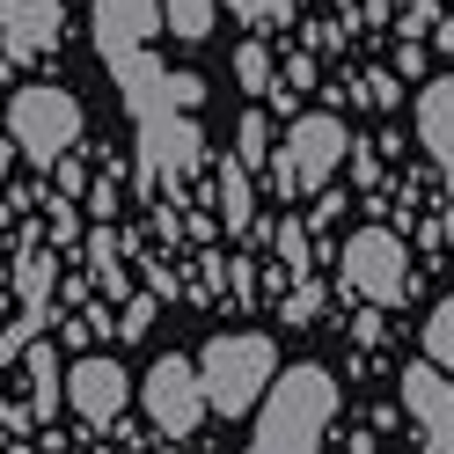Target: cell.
<instances>
[{
  "label": "cell",
  "mask_w": 454,
  "mask_h": 454,
  "mask_svg": "<svg viewBox=\"0 0 454 454\" xmlns=\"http://www.w3.org/2000/svg\"><path fill=\"white\" fill-rule=\"evenodd\" d=\"M330 418H337L330 366L301 359V366H286V374H271L264 403H257V440H249L242 454H323Z\"/></svg>",
  "instance_id": "1"
},
{
  "label": "cell",
  "mask_w": 454,
  "mask_h": 454,
  "mask_svg": "<svg viewBox=\"0 0 454 454\" xmlns=\"http://www.w3.org/2000/svg\"><path fill=\"white\" fill-rule=\"evenodd\" d=\"M278 374V345L264 330H227L213 337L206 352H198V381H206V403L220 418H242V411H257L264 403V388Z\"/></svg>",
  "instance_id": "2"
},
{
  "label": "cell",
  "mask_w": 454,
  "mask_h": 454,
  "mask_svg": "<svg viewBox=\"0 0 454 454\" xmlns=\"http://www.w3.org/2000/svg\"><path fill=\"white\" fill-rule=\"evenodd\" d=\"M352 154V132L337 110H308L286 125V147H271V191L278 198H316Z\"/></svg>",
  "instance_id": "3"
},
{
  "label": "cell",
  "mask_w": 454,
  "mask_h": 454,
  "mask_svg": "<svg viewBox=\"0 0 454 454\" xmlns=\"http://www.w3.org/2000/svg\"><path fill=\"white\" fill-rule=\"evenodd\" d=\"M81 103L74 89H51V81H30V89H15L8 96V147H22L37 168H51L59 154L81 147Z\"/></svg>",
  "instance_id": "4"
},
{
  "label": "cell",
  "mask_w": 454,
  "mask_h": 454,
  "mask_svg": "<svg viewBox=\"0 0 454 454\" xmlns=\"http://www.w3.org/2000/svg\"><path fill=\"white\" fill-rule=\"evenodd\" d=\"M337 271H345V294L374 301V308H403L411 286H418L411 249H403V235H388V227H359V235H345Z\"/></svg>",
  "instance_id": "5"
},
{
  "label": "cell",
  "mask_w": 454,
  "mask_h": 454,
  "mask_svg": "<svg viewBox=\"0 0 454 454\" xmlns=\"http://www.w3.org/2000/svg\"><path fill=\"white\" fill-rule=\"evenodd\" d=\"M139 411H147V425L154 433H168V440H191L198 425L213 418V403H206V381H198V359H176V352H161L147 374H139Z\"/></svg>",
  "instance_id": "6"
},
{
  "label": "cell",
  "mask_w": 454,
  "mask_h": 454,
  "mask_svg": "<svg viewBox=\"0 0 454 454\" xmlns=\"http://www.w3.org/2000/svg\"><path fill=\"white\" fill-rule=\"evenodd\" d=\"M206 168V132L191 110H147L139 118V191H176L184 176Z\"/></svg>",
  "instance_id": "7"
},
{
  "label": "cell",
  "mask_w": 454,
  "mask_h": 454,
  "mask_svg": "<svg viewBox=\"0 0 454 454\" xmlns=\"http://www.w3.org/2000/svg\"><path fill=\"white\" fill-rule=\"evenodd\" d=\"M67 403H74V418L89 433H110L125 418V403H132V374L118 366V352H81L67 366Z\"/></svg>",
  "instance_id": "8"
},
{
  "label": "cell",
  "mask_w": 454,
  "mask_h": 454,
  "mask_svg": "<svg viewBox=\"0 0 454 454\" xmlns=\"http://www.w3.org/2000/svg\"><path fill=\"white\" fill-rule=\"evenodd\" d=\"M403 411L418 418V433H425L433 454H454V374L440 359L403 366Z\"/></svg>",
  "instance_id": "9"
},
{
  "label": "cell",
  "mask_w": 454,
  "mask_h": 454,
  "mask_svg": "<svg viewBox=\"0 0 454 454\" xmlns=\"http://www.w3.org/2000/svg\"><path fill=\"white\" fill-rule=\"evenodd\" d=\"M154 37H161V0H96V51H103V67L147 51Z\"/></svg>",
  "instance_id": "10"
},
{
  "label": "cell",
  "mask_w": 454,
  "mask_h": 454,
  "mask_svg": "<svg viewBox=\"0 0 454 454\" xmlns=\"http://www.w3.org/2000/svg\"><path fill=\"white\" fill-rule=\"evenodd\" d=\"M59 37H67L59 0H0V44H8V59H44V51H59Z\"/></svg>",
  "instance_id": "11"
},
{
  "label": "cell",
  "mask_w": 454,
  "mask_h": 454,
  "mask_svg": "<svg viewBox=\"0 0 454 454\" xmlns=\"http://www.w3.org/2000/svg\"><path fill=\"white\" fill-rule=\"evenodd\" d=\"M418 139H425V154H433V168L447 176V206H454V74L418 89Z\"/></svg>",
  "instance_id": "12"
},
{
  "label": "cell",
  "mask_w": 454,
  "mask_h": 454,
  "mask_svg": "<svg viewBox=\"0 0 454 454\" xmlns=\"http://www.w3.org/2000/svg\"><path fill=\"white\" fill-rule=\"evenodd\" d=\"M213 191H220V220H227V235H249V227H257V191H249V168H242L235 154L220 161Z\"/></svg>",
  "instance_id": "13"
},
{
  "label": "cell",
  "mask_w": 454,
  "mask_h": 454,
  "mask_svg": "<svg viewBox=\"0 0 454 454\" xmlns=\"http://www.w3.org/2000/svg\"><path fill=\"white\" fill-rule=\"evenodd\" d=\"M213 15H220V0H161V30L184 37V44H206L213 37Z\"/></svg>",
  "instance_id": "14"
},
{
  "label": "cell",
  "mask_w": 454,
  "mask_h": 454,
  "mask_svg": "<svg viewBox=\"0 0 454 454\" xmlns=\"http://www.w3.org/2000/svg\"><path fill=\"white\" fill-rule=\"evenodd\" d=\"M235 161L249 168V176L271 168V118H264V110H249V118L235 125Z\"/></svg>",
  "instance_id": "15"
},
{
  "label": "cell",
  "mask_w": 454,
  "mask_h": 454,
  "mask_svg": "<svg viewBox=\"0 0 454 454\" xmlns=\"http://www.w3.org/2000/svg\"><path fill=\"white\" fill-rule=\"evenodd\" d=\"M271 242H278V264H286L294 278H301V271H316V235H308V220H278V227H271Z\"/></svg>",
  "instance_id": "16"
},
{
  "label": "cell",
  "mask_w": 454,
  "mask_h": 454,
  "mask_svg": "<svg viewBox=\"0 0 454 454\" xmlns=\"http://www.w3.org/2000/svg\"><path fill=\"white\" fill-rule=\"evenodd\" d=\"M425 359H440V366H454V294L425 316Z\"/></svg>",
  "instance_id": "17"
},
{
  "label": "cell",
  "mask_w": 454,
  "mask_h": 454,
  "mask_svg": "<svg viewBox=\"0 0 454 454\" xmlns=\"http://www.w3.org/2000/svg\"><path fill=\"white\" fill-rule=\"evenodd\" d=\"M235 81H242L249 96H271V51L264 44H242L235 51Z\"/></svg>",
  "instance_id": "18"
},
{
  "label": "cell",
  "mask_w": 454,
  "mask_h": 454,
  "mask_svg": "<svg viewBox=\"0 0 454 454\" xmlns=\"http://www.w3.org/2000/svg\"><path fill=\"white\" fill-rule=\"evenodd\" d=\"M89 264H96V278H103L110 294H125V271H118V242H110L103 227H96V235H89Z\"/></svg>",
  "instance_id": "19"
},
{
  "label": "cell",
  "mask_w": 454,
  "mask_h": 454,
  "mask_svg": "<svg viewBox=\"0 0 454 454\" xmlns=\"http://www.w3.org/2000/svg\"><path fill=\"white\" fill-rule=\"evenodd\" d=\"M323 316V286H316V271H301V286L286 294V323H316Z\"/></svg>",
  "instance_id": "20"
},
{
  "label": "cell",
  "mask_w": 454,
  "mask_h": 454,
  "mask_svg": "<svg viewBox=\"0 0 454 454\" xmlns=\"http://www.w3.org/2000/svg\"><path fill=\"white\" fill-rule=\"evenodd\" d=\"M147 330H154V294H132L118 316V337H147Z\"/></svg>",
  "instance_id": "21"
},
{
  "label": "cell",
  "mask_w": 454,
  "mask_h": 454,
  "mask_svg": "<svg viewBox=\"0 0 454 454\" xmlns=\"http://www.w3.org/2000/svg\"><path fill=\"white\" fill-rule=\"evenodd\" d=\"M227 15H242V22H278V15H294V0H227Z\"/></svg>",
  "instance_id": "22"
},
{
  "label": "cell",
  "mask_w": 454,
  "mask_h": 454,
  "mask_svg": "<svg viewBox=\"0 0 454 454\" xmlns=\"http://www.w3.org/2000/svg\"><path fill=\"white\" fill-rule=\"evenodd\" d=\"M51 168H59V191H67V198H89V168H81L74 154H59Z\"/></svg>",
  "instance_id": "23"
},
{
  "label": "cell",
  "mask_w": 454,
  "mask_h": 454,
  "mask_svg": "<svg viewBox=\"0 0 454 454\" xmlns=\"http://www.w3.org/2000/svg\"><path fill=\"white\" fill-rule=\"evenodd\" d=\"M89 213H96V220L118 213V191H110V176H103V184H89Z\"/></svg>",
  "instance_id": "24"
},
{
  "label": "cell",
  "mask_w": 454,
  "mask_h": 454,
  "mask_svg": "<svg viewBox=\"0 0 454 454\" xmlns=\"http://www.w3.org/2000/svg\"><path fill=\"white\" fill-rule=\"evenodd\" d=\"M433 15H440V0H403V30H425Z\"/></svg>",
  "instance_id": "25"
},
{
  "label": "cell",
  "mask_w": 454,
  "mask_h": 454,
  "mask_svg": "<svg viewBox=\"0 0 454 454\" xmlns=\"http://www.w3.org/2000/svg\"><path fill=\"white\" fill-rule=\"evenodd\" d=\"M440 44H447V51H454V15H447V22H440Z\"/></svg>",
  "instance_id": "26"
},
{
  "label": "cell",
  "mask_w": 454,
  "mask_h": 454,
  "mask_svg": "<svg viewBox=\"0 0 454 454\" xmlns=\"http://www.w3.org/2000/svg\"><path fill=\"white\" fill-rule=\"evenodd\" d=\"M352 454H374V440H352Z\"/></svg>",
  "instance_id": "27"
},
{
  "label": "cell",
  "mask_w": 454,
  "mask_h": 454,
  "mask_svg": "<svg viewBox=\"0 0 454 454\" xmlns=\"http://www.w3.org/2000/svg\"><path fill=\"white\" fill-rule=\"evenodd\" d=\"M366 8H374V15H381V8H388V0H366Z\"/></svg>",
  "instance_id": "28"
},
{
  "label": "cell",
  "mask_w": 454,
  "mask_h": 454,
  "mask_svg": "<svg viewBox=\"0 0 454 454\" xmlns=\"http://www.w3.org/2000/svg\"><path fill=\"white\" fill-rule=\"evenodd\" d=\"M8 454H37V447H8Z\"/></svg>",
  "instance_id": "29"
},
{
  "label": "cell",
  "mask_w": 454,
  "mask_h": 454,
  "mask_svg": "<svg viewBox=\"0 0 454 454\" xmlns=\"http://www.w3.org/2000/svg\"><path fill=\"white\" fill-rule=\"evenodd\" d=\"M161 454H176V447H161Z\"/></svg>",
  "instance_id": "30"
},
{
  "label": "cell",
  "mask_w": 454,
  "mask_h": 454,
  "mask_svg": "<svg viewBox=\"0 0 454 454\" xmlns=\"http://www.w3.org/2000/svg\"><path fill=\"white\" fill-rule=\"evenodd\" d=\"M96 454H110V447H96Z\"/></svg>",
  "instance_id": "31"
},
{
  "label": "cell",
  "mask_w": 454,
  "mask_h": 454,
  "mask_svg": "<svg viewBox=\"0 0 454 454\" xmlns=\"http://www.w3.org/2000/svg\"><path fill=\"white\" fill-rule=\"evenodd\" d=\"M447 374H454V366H447Z\"/></svg>",
  "instance_id": "32"
}]
</instances>
